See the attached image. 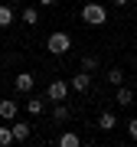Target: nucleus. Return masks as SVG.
Masks as SVG:
<instances>
[{
  "instance_id": "1",
  "label": "nucleus",
  "mask_w": 137,
  "mask_h": 147,
  "mask_svg": "<svg viewBox=\"0 0 137 147\" xmlns=\"http://www.w3.org/2000/svg\"><path fill=\"white\" fill-rule=\"evenodd\" d=\"M46 49L52 56H65L68 49H72V36H68L65 30H56V33H49V39H46Z\"/></svg>"
},
{
  "instance_id": "2",
  "label": "nucleus",
  "mask_w": 137,
  "mask_h": 147,
  "mask_svg": "<svg viewBox=\"0 0 137 147\" xmlns=\"http://www.w3.org/2000/svg\"><path fill=\"white\" fill-rule=\"evenodd\" d=\"M82 20L88 23V26H105V23H108V10H105L101 3H95V0H91V3L82 7Z\"/></svg>"
},
{
  "instance_id": "3",
  "label": "nucleus",
  "mask_w": 137,
  "mask_h": 147,
  "mask_svg": "<svg viewBox=\"0 0 137 147\" xmlns=\"http://www.w3.org/2000/svg\"><path fill=\"white\" fill-rule=\"evenodd\" d=\"M46 98H49V101H65V98H68V85H65V82H59V79H56V82H49Z\"/></svg>"
},
{
  "instance_id": "4",
  "label": "nucleus",
  "mask_w": 137,
  "mask_h": 147,
  "mask_svg": "<svg viewBox=\"0 0 137 147\" xmlns=\"http://www.w3.org/2000/svg\"><path fill=\"white\" fill-rule=\"evenodd\" d=\"M33 85H36V79H33L30 72H16V79H13V88L20 92V95H30V92H33Z\"/></svg>"
},
{
  "instance_id": "5",
  "label": "nucleus",
  "mask_w": 137,
  "mask_h": 147,
  "mask_svg": "<svg viewBox=\"0 0 137 147\" xmlns=\"http://www.w3.org/2000/svg\"><path fill=\"white\" fill-rule=\"evenodd\" d=\"M10 131H13V141H16V144H23V141H30V134H33V127L26 124V121H16V118H13V124H10Z\"/></svg>"
},
{
  "instance_id": "6",
  "label": "nucleus",
  "mask_w": 137,
  "mask_h": 147,
  "mask_svg": "<svg viewBox=\"0 0 137 147\" xmlns=\"http://www.w3.org/2000/svg\"><path fill=\"white\" fill-rule=\"evenodd\" d=\"M95 124H98V131H114V127H118V115H114V111H101Z\"/></svg>"
},
{
  "instance_id": "7",
  "label": "nucleus",
  "mask_w": 137,
  "mask_h": 147,
  "mask_svg": "<svg viewBox=\"0 0 137 147\" xmlns=\"http://www.w3.org/2000/svg\"><path fill=\"white\" fill-rule=\"evenodd\" d=\"M68 85H72V92H88V85H91V72H85V69H82L79 75H72V82H68Z\"/></svg>"
},
{
  "instance_id": "8",
  "label": "nucleus",
  "mask_w": 137,
  "mask_h": 147,
  "mask_svg": "<svg viewBox=\"0 0 137 147\" xmlns=\"http://www.w3.org/2000/svg\"><path fill=\"white\" fill-rule=\"evenodd\" d=\"M114 101L121 108H127V105H134V92L127 88V85H118V95H114Z\"/></svg>"
},
{
  "instance_id": "9",
  "label": "nucleus",
  "mask_w": 137,
  "mask_h": 147,
  "mask_svg": "<svg viewBox=\"0 0 137 147\" xmlns=\"http://www.w3.org/2000/svg\"><path fill=\"white\" fill-rule=\"evenodd\" d=\"M0 118H3V121H13L16 118V101L13 98H3V101H0Z\"/></svg>"
},
{
  "instance_id": "10",
  "label": "nucleus",
  "mask_w": 137,
  "mask_h": 147,
  "mask_svg": "<svg viewBox=\"0 0 137 147\" xmlns=\"http://www.w3.org/2000/svg\"><path fill=\"white\" fill-rule=\"evenodd\" d=\"M10 23H16V13H13V7H0V30H7Z\"/></svg>"
},
{
  "instance_id": "11",
  "label": "nucleus",
  "mask_w": 137,
  "mask_h": 147,
  "mask_svg": "<svg viewBox=\"0 0 137 147\" xmlns=\"http://www.w3.org/2000/svg\"><path fill=\"white\" fill-rule=\"evenodd\" d=\"M20 20L26 23V26H36V23H39V10H36V7H26V10L20 13Z\"/></svg>"
},
{
  "instance_id": "12",
  "label": "nucleus",
  "mask_w": 137,
  "mask_h": 147,
  "mask_svg": "<svg viewBox=\"0 0 137 147\" xmlns=\"http://www.w3.org/2000/svg\"><path fill=\"white\" fill-rule=\"evenodd\" d=\"M59 144H62V147H79L82 137L75 134V131H65V134H59Z\"/></svg>"
},
{
  "instance_id": "13",
  "label": "nucleus",
  "mask_w": 137,
  "mask_h": 147,
  "mask_svg": "<svg viewBox=\"0 0 137 147\" xmlns=\"http://www.w3.org/2000/svg\"><path fill=\"white\" fill-rule=\"evenodd\" d=\"M26 111H30V115H42V111H46V98H30L26 101Z\"/></svg>"
},
{
  "instance_id": "14",
  "label": "nucleus",
  "mask_w": 137,
  "mask_h": 147,
  "mask_svg": "<svg viewBox=\"0 0 137 147\" xmlns=\"http://www.w3.org/2000/svg\"><path fill=\"white\" fill-rule=\"evenodd\" d=\"M68 115H72V108H68L65 101H56V111H52V118H56V121H68Z\"/></svg>"
},
{
  "instance_id": "15",
  "label": "nucleus",
  "mask_w": 137,
  "mask_h": 147,
  "mask_svg": "<svg viewBox=\"0 0 137 147\" xmlns=\"http://www.w3.org/2000/svg\"><path fill=\"white\" fill-rule=\"evenodd\" d=\"M105 79H108V82H111V85H114V88H118V85L124 82V72H121V69L114 65V69H108V72H105Z\"/></svg>"
},
{
  "instance_id": "16",
  "label": "nucleus",
  "mask_w": 137,
  "mask_h": 147,
  "mask_svg": "<svg viewBox=\"0 0 137 147\" xmlns=\"http://www.w3.org/2000/svg\"><path fill=\"white\" fill-rule=\"evenodd\" d=\"M10 144H16L13 141V131H10V127H0V147H10Z\"/></svg>"
},
{
  "instance_id": "17",
  "label": "nucleus",
  "mask_w": 137,
  "mask_h": 147,
  "mask_svg": "<svg viewBox=\"0 0 137 147\" xmlns=\"http://www.w3.org/2000/svg\"><path fill=\"white\" fill-rule=\"evenodd\" d=\"M82 69L85 72H95L98 69V56H82Z\"/></svg>"
},
{
  "instance_id": "18",
  "label": "nucleus",
  "mask_w": 137,
  "mask_h": 147,
  "mask_svg": "<svg viewBox=\"0 0 137 147\" xmlns=\"http://www.w3.org/2000/svg\"><path fill=\"white\" fill-rule=\"evenodd\" d=\"M127 134L137 141V118H131V121H127Z\"/></svg>"
},
{
  "instance_id": "19",
  "label": "nucleus",
  "mask_w": 137,
  "mask_h": 147,
  "mask_svg": "<svg viewBox=\"0 0 137 147\" xmlns=\"http://www.w3.org/2000/svg\"><path fill=\"white\" fill-rule=\"evenodd\" d=\"M111 3H114L118 10H121V7H127V3H131V0H111Z\"/></svg>"
},
{
  "instance_id": "20",
  "label": "nucleus",
  "mask_w": 137,
  "mask_h": 147,
  "mask_svg": "<svg viewBox=\"0 0 137 147\" xmlns=\"http://www.w3.org/2000/svg\"><path fill=\"white\" fill-rule=\"evenodd\" d=\"M39 3H42V7H52V3H56V0H39Z\"/></svg>"
},
{
  "instance_id": "21",
  "label": "nucleus",
  "mask_w": 137,
  "mask_h": 147,
  "mask_svg": "<svg viewBox=\"0 0 137 147\" xmlns=\"http://www.w3.org/2000/svg\"><path fill=\"white\" fill-rule=\"evenodd\" d=\"M0 49H3V36H0Z\"/></svg>"
}]
</instances>
